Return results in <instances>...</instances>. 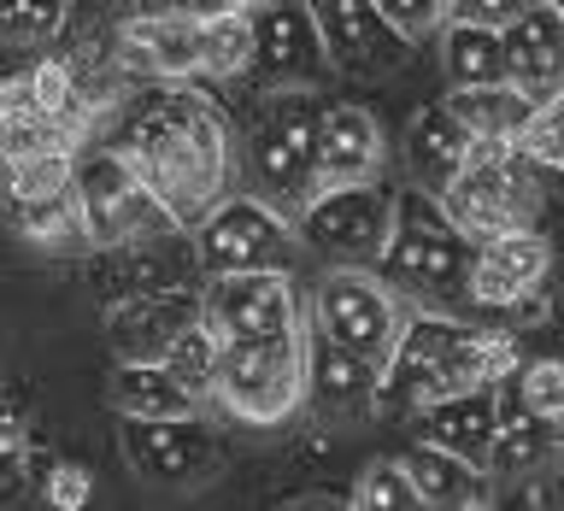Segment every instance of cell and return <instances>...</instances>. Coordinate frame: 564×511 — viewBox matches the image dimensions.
I'll return each mask as SVG.
<instances>
[{
  "instance_id": "1",
  "label": "cell",
  "mask_w": 564,
  "mask_h": 511,
  "mask_svg": "<svg viewBox=\"0 0 564 511\" xmlns=\"http://www.w3.org/2000/svg\"><path fill=\"white\" fill-rule=\"evenodd\" d=\"M112 148L148 176V188L183 229H194L218 200H229L236 148H229L224 118L200 95H159L153 106H135L112 135Z\"/></svg>"
},
{
  "instance_id": "2",
  "label": "cell",
  "mask_w": 564,
  "mask_h": 511,
  "mask_svg": "<svg viewBox=\"0 0 564 511\" xmlns=\"http://www.w3.org/2000/svg\"><path fill=\"white\" fill-rule=\"evenodd\" d=\"M470 264H476V241L441 211V200L412 194L370 271L400 300H412L417 312H458L470 306Z\"/></svg>"
},
{
  "instance_id": "3",
  "label": "cell",
  "mask_w": 564,
  "mask_h": 511,
  "mask_svg": "<svg viewBox=\"0 0 564 511\" xmlns=\"http://www.w3.org/2000/svg\"><path fill=\"white\" fill-rule=\"evenodd\" d=\"M324 112L329 100H317V88H289V95H271L264 112L247 130V176H253V194L264 206H276L282 218H300L317 194H324Z\"/></svg>"
},
{
  "instance_id": "4",
  "label": "cell",
  "mask_w": 564,
  "mask_h": 511,
  "mask_svg": "<svg viewBox=\"0 0 564 511\" xmlns=\"http://www.w3.org/2000/svg\"><path fill=\"white\" fill-rule=\"evenodd\" d=\"M441 211L465 229L470 241L506 236V229H529L541 211V183L535 159L518 141H476L458 183L441 194Z\"/></svg>"
},
{
  "instance_id": "5",
  "label": "cell",
  "mask_w": 564,
  "mask_h": 511,
  "mask_svg": "<svg viewBox=\"0 0 564 511\" xmlns=\"http://www.w3.org/2000/svg\"><path fill=\"white\" fill-rule=\"evenodd\" d=\"M212 400L236 423H253V430L294 417L300 400H306V329L271 335V341H224Z\"/></svg>"
},
{
  "instance_id": "6",
  "label": "cell",
  "mask_w": 564,
  "mask_h": 511,
  "mask_svg": "<svg viewBox=\"0 0 564 511\" xmlns=\"http://www.w3.org/2000/svg\"><path fill=\"white\" fill-rule=\"evenodd\" d=\"M300 253H306L300 229L259 194H229L194 224V271L206 282L236 271H294Z\"/></svg>"
},
{
  "instance_id": "7",
  "label": "cell",
  "mask_w": 564,
  "mask_h": 511,
  "mask_svg": "<svg viewBox=\"0 0 564 511\" xmlns=\"http://www.w3.org/2000/svg\"><path fill=\"white\" fill-rule=\"evenodd\" d=\"M77 200H83V224H88V247H135V241L183 229L165 211V200L148 188V176L112 141L77 159Z\"/></svg>"
},
{
  "instance_id": "8",
  "label": "cell",
  "mask_w": 564,
  "mask_h": 511,
  "mask_svg": "<svg viewBox=\"0 0 564 511\" xmlns=\"http://www.w3.org/2000/svg\"><path fill=\"white\" fill-rule=\"evenodd\" d=\"M400 200L382 183H329L317 200L294 218L306 253H324L335 264H377L394 236Z\"/></svg>"
},
{
  "instance_id": "9",
  "label": "cell",
  "mask_w": 564,
  "mask_h": 511,
  "mask_svg": "<svg viewBox=\"0 0 564 511\" xmlns=\"http://www.w3.org/2000/svg\"><path fill=\"white\" fill-rule=\"evenodd\" d=\"M400 324H405L400 294L370 264H335V271L317 276V289H312V329L317 335H329V341H341V347L382 365Z\"/></svg>"
},
{
  "instance_id": "10",
  "label": "cell",
  "mask_w": 564,
  "mask_h": 511,
  "mask_svg": "<svg viewBox=\"0 0 564 511\" xmlns=\"http://www.w3.org/2000/svg\"><path fill=\"white\" fill-rule=\"evenodd\" d=\"M253 35H259V59L253 83L264 95H289V88H324L329 83V42L317 30L312 0H271L253 7Z\"/></svg>"
},
{
  "instance_id": "11",
  "label": "cell",
  "mask_w": 564,
  "mask_h": 511,
  "mask_svg": "<svg viewBox=\"0 0 564 511\" xmlns=\"http://www.w3.org/2000/svg\"><path fill=\"white\" fill-rule=\"evenodd\" d=\"M118 447L130 458L135 476H148L159 488H200L218 470V435L194 417H123Z\"/></svg>"
},
{
  "instance_id": "12",
  "label": "cell",
  "mask_w": 564,
  "mask_h": 511,
  "mask_svg": "<svg viewBox=\"0 0 564 511\" xmlns=\"http://www.w3.org/2000/svg\"><path fill=\"white\" fill-rule=\"evenodd\" d=\"M206 324L224 341H271L300 329V294L289 271H236L206 282Z\"/></svg>"
},
{
  "instance_id": "13",
  "label": "cell",
  "mask_w": 564,
  "mask_h": 511,
  "mask_svg": "<svg viewBox=\"0 0 564 511\" xmlns=\"http://www.w3.org/2000/svg\"><path fill=\"white\" fill-rule=\"evenodd\" d=\"M317 30L329 42L335 70H352V77H388V70L405 65L412 42L388 24L377 0H312Z\"/></svg>"
},
{
  "instance_id": "14",
  "label": "cell",
  "mask_w": 564,
  "mask_h": 511,
  "mask_svg": "<svg viewBox=\"0 0 564 511\" xmlns=\"http://www.w3.org/2000/svg\"><path fill=\"white\" fill-rule=\"evenodd\" d=\"M553 271V247L535 229H506V236L476 241V264H470V306L482 312H518L535 300V289Z\"/></svg>"
},
{
  "instance_id": "15",
  "label": "cell",
  "mask_w": 564,
  "mask_h": 511,
  "mask_svg": "<svg viewBox=\"0 0 564 511\" xmlns=\"http://www.w3.org/2000/svg\"><path fill=\"white\" fill-rule=\"evenodd\" d=\"M206 317V294L176 289V282H159L148 294H130L112 306V352L118 359H165L171 341L183 329H194Z\"/></svg>"
},
{
  "instance_id": "16",
  "label": "cell",
  "mask_w": 564,
  "mask_h": 511,
  "mask_svg": "<svg viewBox=\"0 0 564 511\" xmlns=\"http://www.w3.org/2000/svg\"><path fill=\"white\" fill-rule=\"evenodd\" d=\"M123 65H130V77H153V83L200 77V18L171 7H135Z\"/></svg>"
},
{
  "instance_id": "17",
  "label": "cell",
  "mask_w": 564,
  "mask_h": 511,
  "mask_svg": "<svg viewBox=\"0 0 564 511\" xmlns=\"http://www.w3.org/2000/svg\"><path fill=\"white\" fill-rule=\"evenodd\" d=\"M506 77L523 88L535 106L564 95V12L535 0L518 24H506Z\"/></svg>"
},
{
  "instance_id": "18",
  "label": "cell",
  "mask_w": 564,
  "mask_h": 511,
  "mask_svg": "<svg viewBox=\"0 0 564 511\" xmlns=\"http://www.w3.org/2000/svg\"><path fill=\"white\" fill-rule=\"evenodd\" d=\"M306 400L329 417L377 412V359L306 329Z\"/></svg>"
},
{
  "instance_id": "19",
  "label": "cell",
  "mask_w": 564,
  "mask_h": 511,
  "mask_svg": "<svg viewBox=\"0 0 564 511\" xmlns=\"http://www.w3.org/2000/svg\"><path fill=\"white\" fill-rule=\"evenodd\" d=\"M476 148V135L447 112V100L441 106H423V112L412 118V130H405V171H412L417 194H430V200H441L458 171H465V159Z\"/></svg>"
},
{
  "instance_id": "20",
  "label": "cell",
  "mask_w": 564,
  "mask_h": 511,
  "mask_svg": "<svg viewBox=\"0 0 564 511\" xmlns=\"http://www.w3.org/2000/svg\"><path fill=\"white\" fill-rule=\"evenodd\" d=\"M494 388L500 382H482V388H465V394H447V400L423 405L417 412L423 441L488 465V447H494V435H500V394H494Z\"/></svg>"
},
{
  "instance_id": "21",
  "label": "cell",
  "mask_w": 564,
  "mask_h": 511,
  "mask_svg": "<svg viewBox=\"0 0 564 511\" xmlns=\"http://www.w3.org/2000/svg\"><path fill=\"white\" fill-rule=\"evenodd\" d=\"M324 183H377L382 171V123L365 112V106H329L324 112Z\"/></svg>"
},
{
  "instance_id": "22",
  "label": "cell",
  "mask_w": 564,
  "mask_h": 511,
  "mask_svg": "<svg viewBox=\"0 0 564 511\" xmlns=\"http://www.w3.org/2000/svg\"><path fill=\"white\" fill-rule=\"evenodd\" d=\"M405 470L423 493V505H447V511H470V505H494V476L476 458H458L435 441H417L405 453Z\"/></svg>"
},
{
  "instance_id": "23",
  "label": "cell",
  "mask_w": 564,
  "mask_h": 511,
  "mask_svg": "<svg viewBox=\"0 0 564 511\" xmlns=\"http://www.w3.org/2000/svg\"><path fill=\"white\" fill-rule=\"evenodd\" d=\"M106 400H112L118 417H194L200 412V400L159 359H118L112 382H106Z\"/></svg>"
},
{
  "instance_id": "24",
  "label": "cell",
  "mask_w": 564,
  "mask_h": 511,
  "mask_svg": "<svg viewBox=\"0 0 564 511\" xmlns=\"http://www.w3.org/2000/svg\"><path fill=\"white\" fill-rule=\"evenodd\" d=\"M558 441H564V423L541 417V412H523L518 417H500V435H494L488 447V476H511V482H523V476L546 470L558 458Z\"/></svg>"
},
{
  "instance_id": "25",
  "label": "cell",
  "mask_w": 564,
  "mask_h": 511,
  "mask_svg": "<svg viewBox=\"0 0 564 511\" xmlns=\"http://www.w3.org/2000/svg\"><path fill=\"white\" fill-rule=\"evenodd\" d=\"M447 112L465 123L476 141H518L523 123L535 118V100L518 83H488V88H453Z\"/></svg>"
},
{
  "instance_id": "26",
  "label": "cell",
  "mask_w": 564,
  "mask_h": 511,
  "mask_svg": "<svg viewBox=\"0 0 564 511\" xmlns=\"http://www.w3.org/2000/svg\"><path fill=\"white\" fill-rule=\"evenodd\" d=\"M441 70H447L453 88L511 83L506 77V35L488 24H447V35H441Z\"/></svg>"
},
{
  "instance_id": "27",
  "label": "cell",
  "mask_w": 564,
  "mask_h": 511,
  "mask_svg": "<svg viewBox=\"0 0 564 511\" xmlns=\"http://www.w3.org/2000/svg\"><path fill=\"white\" fill-rule=\"evenodd\" d=\"M253 59H259L253 12L200 18V77H253Z\"/></svg>"
},
{
  "instance_id": "28",
  "label": "cell",
  "mask_w": 564,
  "mask_h": 511,
  "mask_svg": "<svg viewBox=\"0 0 564 511\" xmlns=\"http://www.w3.org/2000/svg\"><path fill=\"white\" fill-rule=\"evenodd\" d=\"M159 365H165V370H171V377L188 388L194 400H212V388H218V365H224V335H218V329H212L206 317H200L194 329L176 335L171 352H165Z\"/></svg>"
},
{
  "instance_id": "29",
  "label": "cell",
  "mask_w": 564,
  "mask_h": 511,
  "mask_svg": "<svg viewBox=\"0 0 564 511\" xmlns=\"http://www.w3.org/2000/svg\"><path fill=\"white\" fill-rule=\"evenodd\" d=\"M12 218L30 241L42 247H88V224H83V200L77 188L53 194V200H12Z\"/></svg>"
},
{
  "instance_id": "30",
  "label": "cell",
  "mask_w": 564,
  "mask_h": 511,
  "mask_svg": "<svg viewBox=\"0 0 564 511\" xmlns=\"http://www.w3.org/2000/svg\"><path fill=\"white\" fill-rule=\"evenodd\" d=\"M77 159H83V148H53V153H35V159H7L12 200H53V194L77 188Z\"/></svg>"
},
{
  "instance_id": "31",
  "label": "cell",
  "mask_w": 564,
  "mask_h": 511,
  "mask_svg": "<svg viewBox=\"0 0 564 511\" xmlns=\"http://www.w3.org/2000/svg\"><path fill=\"white\" fill-rule=\"evenodd\" d=\"M347 500L359 511H412V505H423V493L412 482V470H405V458H370Z\"/></svg>"
},
{
  "instance_id": "32",
  "label": "cell",
  "mask_w": 564,
  "mask_h": 511,
  "mask_svg": "<svg viewBox=\"0 0 564 511\" xmlns=\"http://www.w3.org/2000/svg\"><path fill=\"white\" fill-rule=\"evenodd\" d=\"M65 18H70V0H0V35H7V47H53Z\"/></svg>"
},
{
  "instance_id": "33",
  "label": "cell",
  "mask_w": 564,
  "mask_h": 511,
  "mask_svg": "<svg viewBox=\"0 0 564 511\" xmlns=\"http://www.w3.org/2000/svg\"><path fill=\"white\" fill-rule=\"evenodd\" d=\"M518 148L546 171H564V95H553L546 106H535V118L523 123Z\"/></svg>"
},
{
  "instance_id": "34",
  "label": "cell",
  "mask_w": 564,
  "mask_h": 511,
  "mask_svg": "<svg viewBox=\"0 0 564 511\" xmlns=\"http://www.w3.org/2000/svg\"><path fill=\"white\" fill-rule=\"evenodd\" d=\"M518 400H523V412L564 423V359H529L518 377Z\"/></svg>"
},
{
  "instance_id": "35",
  "label": "cell",
  "mask_w": 564,
  "mask_h": 511,
  "mask_svg": "<svg viewBox=\"0 0 564 511\" xmlns=\"http://www.w3.org/2000/svg\"><path fill=\"white\" fill-rule=\"evenodd\" d=\"M382 18L394 24L405 42H423L430 30H441L453 18V0H377Z\"/></svg>"
},
{
  "instance_id": "36",
  "label": "cell",
  "mask_w": 564,
  "mask_h": 511,
  "mask_svg": "<svg viewBox=\"0 0 564 511\" xmlns=\"http://www.w3.org/2000/svg\"><path fill=\"white\" fill-rule=\"evenodd\" d=\"M535 7V0H453V18L447 24H488V30H506Z\"/></svg>"
},
{
  "instance_id": "37",
  "label": "cell",
  "mask_w": 564,
  "mask_h": 511,
  "mask_svg": "<svg viewBox=\"0 0 564 511\" xmlns=\"http://www.w3.org/2000/svg\"><path fill=\"white\" fill-rule=\"evenodd\" d=\"M47 505H53V511H83V505H88V470H83V465H53V476H47Z\"/></svg>"
},
{
  "instance_id": "38",
  "label": "cell",
  "mask_w": 564,
  "mask_h": 511,
  "mask_svg": "<svg viewBox=\"0 0 564 511\" xmlns=\"http://www.w3.org/2000/svg\"><path fill=\"white\" fill-rule=\"evenodd\" d=\"M518 505H564V470H535L518 482Z\"/></svg>"
},
{
  "instance_id": "39",
  "label": "cell",
  "mask_w": 564,
  "mask_h": 511,
  "mask_svg": "<svg viewBox=\"0 0 564 511\" xmlns=\"http://www.w3.org/2000/svg\"><path fill=\"white\" fill-rule=\"evenodd\" d=\"M546 7H558V12H564V0H546Z\"/></svg>"
},
{
  "instance_id": "40",
  "label": "cell",
  "mask_w": 564,
  "mask_h": 511,
  "mask_svg": "<svg viewBox=\"0 0 564 511\" xmlns=\"http://www.w3.org/2000/svg\"><path fill=\"white\" fill-rule=\"evenodd\" d=\"M558 458H564V441H558Z\"/></svg>"
}]
</instances>
